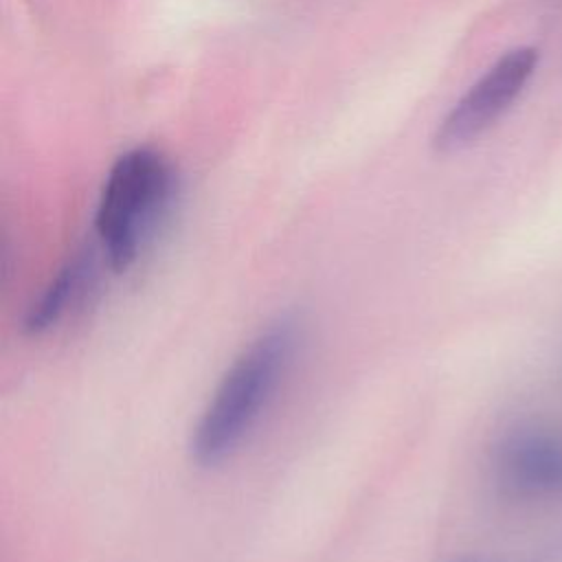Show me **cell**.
I'll return each instance as SVG.
<instances>
[{
    "mask_svg": "<svg viewBox=\"0 0 562 562\" xmlns=\"http://www.w3.org/2000/svg\"><path fill=\"white\" fill-rule=\"evenodd\" d=\"M294 349L296 323L283 316L261 329L231 362L191 430L189 452L198 465H217L237 450L270 404Z\"/></svg>",
    "mask_w": 562,
    "mask_h": 562,
    "instance_id": "1",
    "label": "cell"
},
{
    "mask_svg": "<svg viewBox=\"0 0 562 562\" xmlns=\"http://www.w3.org/2000/svg\"><path fill=\"white\" fill-rule=\"evenodd\" d=\"M538 66L533 46H516L503 53L448 110L441 119L432 145L441 154H452L476 143L522 94Z\"/></svg>",
    "mask_w": 562,
    "mask_h": 562,
    "instance_id": "3",
    "label": "cell"
},
{
    "mask_svg": "<svg viewBox=\"0 0 562 562\" xmlns=\"http://www.w3.org/2000/svg\"><path fill=\"white\" fill-rule=\"evenodd\" d=\"M494 472L512 496H558L562 494V441L536 428L514 430L494 450Z\"/></svg>",
    "mask_w": 562,
    "mask_h": 562,
    "instance_id": "4",
    "label": "cell"
},
{
    "mask_svg": "<svg viewBox=\"0 0 562 562\" xmlns=\"http://www.w3.org/2000/svg\"><path fill=\"white\" fill-rule=\"evenodd\" d=\"M443 562H494V560H485V558H474V555H457V558H448Z\"/></svg>",
    "mask_w": 562,
    "mask_h": 562,
    "instance_id": "6",
    "label": "cell"
},
{
    "mask_svg": "<svg viewBox=\"0 0 562 562\" xmlns=\"http://www.w3.org/2000/svg\"><path fill=\"white\" fill-rule=\"evenodd\" d=\"M94 277V255L92 250L75 252L64 266L50 277V281L42 288L37 299L29 305L22 329L29 336H42L50 331L72 305L79 303L88 283Z\"/></svg>",
    "mask_w": 562,
    "mask_h": 562,
    "instance_id": "5",
    "label": "cell"
},
{
    "mask_svg": "<svg viewBox=\"0 0 562 562\" xmlns=\"http://www.w3.org/2000/svg\"><path fill=\"white\" fill-rule=\"evenodd\" d=\"M173 195L176 171L160 151L134 147L114 160L94 213L97 239L114 272L136 263L167 217Z\"/></svg>",
    "mask_w": 562,
    "mask_h": 562,
    "instance_id": "2",
    "label": "cell"
}]
</instances>
